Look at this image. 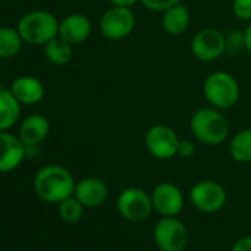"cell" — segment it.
Instances as JSON below:
<instances>
[{"instance_id":"ac0fdd59","label":"cell","mask_w":251,"mask_h":251,"mask_svg":"<svg viewBox=\"0 0 251 251\" xmlns=\"http://www.w3.org/2000/svg\"><path fill=\"white\" fill-rule=\"evenodd\" d=\"M21 103L9 89H0V132L11 130L20 121Z\"/></svg>"},{"instance_id":"83f0119b","label":"cell","mask_w":251,"mask_h":251,"mask_svg":"<svg viewBox=\"0 0 251 251\" xmlns=\"http://www.w3.org/2000/svg\"><path fill=\"white\" fill-rule=\"evenodd\" d=\"M244 43H245V50L251 55V23L244 30Z\"/></svg>"},{"instance_id":"6da1fadb","label":"cell","mask_w":251,"mask_h":251,"mask_svg":"<svg viewBox=\"0 0 251 251\" xmlns=\"http://www.w3.org/2000/svg\"><path fill=\"white\" fill-rule=\"evenodd\" d=\"M34 191L40 200L50 204H59L74 195L75 180L73 173L59 164H48L34 176Z\"/></svg>"},{"instance_id":"2e32d148","label":"cell","mask_w":251,"mask_h":251,"mask_svg":"<svg viewBox=\"0 0 251 251\" xmlns=\"http://www.w3.org/2000/svg\"><path fill=\"white\" fill-rule=\"evenodd\" d=\"M9 90L21 105H36L45 98L43 83L33 75H20L12 83Z\"/></svg>"},{"instance_id":"7c38bea8","label":"cell","mask_w":251,"mask_h":251,"mask_svg":"<svg viewBox=\"0 0 251 251\" xmlns=\"http://www.w3.org/2000/svg\"><path fill=\"white\" fill-rule=\"evenodd\" d=\"M27 155V147L18 135L8 130L0 132V173L17 170Z\"/></svg>"},{"instance_id":"9a60e30c","label":"cell","mask_w":251,"mask_h":251,"mask_svg":"<svg viewBox=\"0 0 251 251\" xmlns=\"http://www.w3.org/2000/svg\"><path fill=\"white\" fill-rule=\"evenodd\" d=\"M50 132V123L42 114H31L20 124L18 136L27 148L39 147Z\"/></svg>"},{"instance_id":"5b68a950","label":"cell","mask_w":251,"mask_h":251,"mask_svg":"<svg viewBox=\"0 0 251 251\" xmlns=\"http://www.w3.org/2000/svg\"><path fill=\"white\" fill-rule=\"evenodd\" d=\"M136 27V17L132 8L111 6L99 20V31L103 39L118 42L127 39Z\"/></svg>"},{"instance_id":"4fadbf2b","label":"cell","mask_w":251,"mask_h":251,"mask_svg":"<svg viewBox=\"0 0 251 251\" xmlns=\"http://www.w3.org/2000/svg\"><path fill=\"white\" fill-rule=\"evenodd\" d=\"M109 195L108 185L103 179L89 176L75 183L74 197L87 208L102 205Z\"/></svg>"},{"instance_id":"277c9868","label":"cell","mask_w":251,"mask_h":251,"mask_svg":"<svg viewBox=\"0 0 251 251\" xmlns=\"http://www.w3.org/2000/svg\"><path fill=\"white\" fill-rule=\"evenodd\" d=\"M202 93L210 106L220 111L233 108L241 95L238 80L227 71H214L208 74L202 84Z\"/></svg>"},{"instance_id":"603a6c76","label":"cell","mask_w":251,"mask_h":251,"mask_svg":"<svg viewBox=\"0 0 251 251\" xmlns=\"http://www.w3.org/2000/svg\"><path fill=\"white\" fill-rule=\"evenodd\" d=\"M230 8L236 20L251 23V0H232Z\"/></svg>"},{"instance_id":"cb8c5ba5","label":"cell","mask_w":251,"mask_h":251,"mask_svg":"<svg viewBox=\"0 0 251 251\" xmlns=\"http://www.w3.org/2000/svg\"><path fill=\"white\" fill-rule=\"evenodd\" d=\"M182 0H141V3L152 12H160L163 14L164 11H167L169 8L180 3Z\"/></svg>"},{"instance_id":"d6986e66","label":"cell","mask_w":251,"mask_h":251,"mask_svg":"<svg viewBox=\"0 0 251 251\" xmlns=\"http://www.w3.org/2000/svg\"><path fill=\"white\" fill-rule=\"evenodd\" d=\"M229 154L236 163H251V127L242 129L229 141Z\"/></svg>"},{"instance_id":"9c48e42d","label":"cell","mask_w":251,"mask_h":251,"mask_svg":"<svg viewBox=\"0 0 251 251\" xmlns=\"http://www.w3.org/2000/svg\"><path fill=\"white\" fill-rule=\"evenodd\" d=\"M191 52L201 62H213L226 52V36L213 27L202 28L194 34Z\"/></svg>"},{"instance_id":"ffe728a7","label":"cell","mask_w":251,"mask_h":251,"mask_svg":"<svg viewBox=\"0 0 251 251\" xmlns=\"http://www.w3.org/2000/svg\"><path fill=\"white\" fill-rule=\"evenodd\" d=\"M45 56L50 64L64 67L73 59V45L58 36L45 45Z\"/></svg>"},{"instance_id":"8992f818","label":"cell","mask_w":251,"mask_h":251,"mask_svg":"<svg viewBox=\"0 0 251 251\" xmlns=\"http://www.w3.org/2000/svg\"><path fill=\"white\" fill-rule=\"evenodd\" d=\"M115 205L121 217L132 223H141L147 220L154 211L151 194L135 186L121 191L117 197Z\"/></svg>"},{"instance_id":"e0dca14e","label":"cell","mask_w":251,"mask_h":251,"mask_svg":"<svg viewBox=\"0 0 251 251\" xmlns=\"http://www.w3.org/2000/svg\"><path fill=\"white\" fill-rule=\"evenodd\" d=\"M191 24V11L182 2L161 14V28L170 36L183 34Z\"/></svg>"},{"instance_id":"52a82bcc","label":"cell","mask_w":251,"mask_h":251,"mask_svg":"<svg viewBox=\"0 0 251 251\" xmlns=\"http://www.w3.org/2000/svg\"><path fill=\"white\" fill-rule=\"evenodd\" d=\"M144 142L147 151L155 160L167 161L177 157V148L180 139L177 133L166 124L151 126L145 133Z\"/></svg>"},{"instance_id":"7402d4cb","label":"cell","mask_w":251,"mask_h":251,"mask_svg":"<svg viewBox=\"0 0 251 251\" xmlns=\"http://www.w3.org/2000/svg\"><path fill=\"white\" fill-rule=\"evenodd\" d=\"M58 205H59L58 207V213H59L61 220L65 222V223H70V225H74V223L80 222L81 217H83L84 208H86L74 195L65 198Z\"/></svg>"},{"instance_id":"f546056e","label":"cell","mask_w":251,"mask_h":251,"mask_svg":"<svg viewBox=\"0 0 251 251\" xmlns=\"http://www.w3.org/2000/svg\"><path fill=\"white\" fill-rule=\"evenodd\" d=\"M8 2H12V0H8Z\"/></svg>"},{"instance_id":"d4e9b609","label":"cell","mask_w":251,"mask_h":251,"mask_svg":"<svg viewBox=\"0 0 251 251\" xmlns=\"http://www.w3.org/2000/svg\"><path fill=\"white\" fill-rule=\"evenodd\" d=\"M245 49V43H244V31H238L233 30L230 33L226 34V50L229 52H236L239 49Z\"/></svg>"},{"instance_id":"484cf974","label":"cell","mask_w":251,"mask_h":251,"mask_svg":"<svg viewBox=\"0 0 251 251\" xmlns=\"http://www.w3.org/2000/svg\"><path fill=\"white\" fill-rule=\"evenodd\" d=\"M197 152V147L191 139H180L179 148H177V157L180 158H192Z\"/></svg>"},{"instance_id":"8fae6325","label":"cell","mask_w":251,"mask_h":251,"mask_svg":"<svg viewBox=\"0 0 251 251\" xmlns=\"http://www.w3.org/2000/svg\"><path fill=\"white\" fill-rule=\"evenodd\" d=\"M152 207L161 217L177 216L185 204L180 188L172 182H161L155 185L151 192Z\"/></svg>"},{"instance_id":"7a4b0ae2","label":"cell","mask_w":251,"mask_h":251,"mask_svg":"<svg viewBox=\"0 0 251 251\" xmlns=\"http://www.w3.org/2000/svg\"><path fill=\"white\" fill-rule=\"evenodd\" d=\"M189 129L195 141L207 147L222 145L230 133V124L223 111L217 108H198L189 120Z\"/></svg>"},{"instance_id":"f1b7e54d","label":"cell","mask_w":251,"mask_h":251,"mask_svg":"<svg viewBox=\"0 0 251 251\" xmlns=\"http://www.w3.org/2000/svg\"><path fill=\"white\" fill-rule=\"evenodd\" d=\"M114 6H124V8H133L141 0H109Z\"/></svg>"},{"instance_id":"44dd1931","label":"cell","mask_w":251,"mask_h":251,"mask_svg":"<svg viewBox=\"0 0 251 251\" xmlns=\"http://www.w3.org/2000/svg\"><path fill=\"white\" fill-rule=\"evenodd\" d=\"M24 40L17 27H0V59L17 56L23 49Z\"/></svg>"},{"instance_id":"5bb4252c","label":"cell","mask_w":251,"mask_h":251,"mask_svg":"<svg viewBox=\"0 0 251 251\" xmlns=\"http://www.w3.org/2000/svg\"><path fill=\"white\" fill-rule=\"evenodd\" d=\"M92 34V23L90 20L78 12L67 15L62 21H59V37L68 42L70 45H81Z\"/></svg>"},{"instance_id":"ba28073f","label":"cell","mask_w":251,"mask_h":251,"mask_svg":"<svg viewBox=\"0 0 251 251\" xmlns=\"http://www.w3.org/2000/svg\"><path fill=\"white\" fill-rule=\"evenodd\" d=\"M152 236L161 251H183L189 239V232L177 216H172L161 217L155 223Z\"/></svg>"},{"instance_id":"4316f807","label":"cell","mask_w":251,"mask_h":251,"mask_svg":"<svg viewBox=\"0 0 251 251\" xmlns=\"http://www.w3.org/2000/svg\"><path fill=\"white\" fill-rule=\"evenodd\" d=\"M232 251H251V235L236 239L232 245Z\"/></svg>"},{"instance_id":"30bf717a","label":"cell","mask_w":251,"mask_h":251,"mask_svg":"<svg viewBox=\"0 0 251 251\" xmlns=\"http://www.w3.org/2000/svg\"><path fill=\"white\" fill-rule=\"evenodd\" d=\"M189 200L198 211L211 214L220 211L225 207L227 194L220 183L214 180H201L191 188Z\"/></svg>"},{"instance_id":"3957f363","label":"cell","mask_w":251,"mask_h":251,"mask_svg":"<svg viewBox=\"0 0 251 251\" xmlns=\"http://www.w3.org/2000/svg\"><path fill=\"white\" fill-rule=\"evenodd\" d=\"M24 43L45 46L59 34V20L49 11L34 9L24 14L17 24Z\"/></svg>"}]
</instances>
